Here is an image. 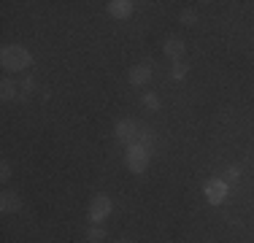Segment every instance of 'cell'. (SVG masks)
I'll return each mask as SVG.
<instances>
[{
    "mask_svg": "<svg viewBox=\"0 0 254 243\" xmlns=\"http://www.w3.org/2000/svg\"><path fill=\"white\" fill-rule=\"evenodd\" d=\"M203 192H205V200H208L211 205H219V203H225V200H227L230 184H227V181L214 179V181H208V184L203 186Z\"/></svg>",
    "mask_w": 254,
    "mask_h": 243,
    "instance_id": "cell-5",
    "label": "cell"
},
{
    "mask_svg": "<svg viewBox=\"0 0 254 243\" xmlns=\"http://www.w3.org/2000/svg\"><path fill=\"white\" fill-rule=\"evenodd\" d=\"M16 92H19V87H16L14 78H3V81H0V97H3V100H14Z\"/></svg>",
    "mask_w": 254,
    "mask_h": 243,
    "instance_id": "cell-10",
    "label": "cell"
},
{
    "mask_svg": "<svg viewBox=\"0 0 254 243\" xmlns=\"http://www.w3.org/2000/svg\"><path fill=\"white\" fill-rule=\"evenodd\" d=\"M8 179H11V165L3 162V165H0V181H8Z\"/></svg>",
    "mask_w": 254,
    "mask_h": 243,
    "instance_id": "cell-17",
    "label": "cell"
},
{
    "mask_svg": "<svg viewBox=\"0 0 254 243\" xmlns=\"http://www.w3.org/2000/svg\"><path fill=\"white\" fill-rule=\"evenodd\" d=\"M127 78H130V84L132 87H146L149 84V78H152V68L149 65H132L130 73H127Z\"/></svg>",
    "mask_w": 254,
    "mask_h": 243,
    "instance_id": "cell-6",
    "label": "cell"
},
{
    "mask_svg": "<svg viewBox=\"0 0 254 243\" xmlns=\"http://www.w3.org/2000/svg\"><path fill=\"white\" fill-rule=\"evenodd\" d=\"M141 103H143L146 108H152V111H157V108H160V97H157L154 92H146V95L141 97Z\"/></svg>",
    "mask_w": 254,
    "mask_h": 243,
    "instance_id": "cell-13",
    "label": "cell"
},
{
    "mask_svg": "<svg viewBox=\"0 0 254 243\" xmlns=\"http://www.w3.org/2000/svg\"><path fill=\"white\" fill-rule=\"evenodd\" d=\"M141 146H146L149 151H154V130H149V127H141V135H138V141Z\"/></svg>",
    "mask_w": 254,
    "mask_h": 243,
    "instance_id": "cell-11",
    "label": "cell"
},
{
    "mask_svg": "<svg viewBox=\"0 0 254 243\" xmlns=\"http://www.w3.org/2000/svg\"><path fill=\"white\" fill-rule=\"evenodd\" d=\"M111 214V197L106 194H95L92 203H89V222L92 224H103Z\"/></svg>",
    "mask_w": 254,
    "mask_h": 243,
    "instance_id": "cell-3",
    "label": "cell"
},
{
    "mask_svg": "<svg viewBox=\"0 0 254 243\" xmlns=\"http://www.w3.org/2000/svg\"><path fill=\"white\" fill-rule=\"evenodd\" d=\"M149 160H152V151L141 143H130L127 146V154H125V162L132 173H143L149 168Z\"/></svg>",
    "mask_w": 254,
    "mask_h": 243,
    "instance_id": "cell-2",
    "label": "cell"
},
{
    "mask_svg": "<svg viewBox=\"0 0 254 243\" xmlns=\"http://www.w3.org/2000/svg\"><path fill=\"white\" fill-rule=\"evenodd\" d=\"M33 87H35V81H33V78H30V76H27L25 81H22V89H25V92H30V89H33Z\"/></svg>",
    "mask_w": 254,
    "mask_h": 243,
    "instance_id": "cell-18",
    "label": "cell"
},
{
    "mask_svg": "<svg viewBox=\"0 0 254 243\" xmlns=\"http://www.w3.org/2000/svg\"><path fill=\"white\" fill-rule=\"evenodd\" d=\"M122 243H130V241H122Z\"/></svg>",
    "mask_w": 254,
    "mask_h": 243,
    "instance_id": "cell-19",
    "label": "cell"
},
{
    "mask_svg": "<svg viewBox=\"0 0 254 243\" xmlns=\"http://www.w3.org/2000/svg\"><path fill=\"white\" fill-rule=\"evenodd\" d=\"M0 65L11 73L27 70L30 65H33V54H30L25 46H3V52H0Z\"/></svg>",
    "mask_w": 254,
    "mask_h": 243,
    "instance_id": "cell-1",
    "label": "cell"
},
{
    "mask_svg": "<svg viewBox=\"0 0 254 243\" xmlns=\"http://www.w3.org/2000/svg\"><path fill=\"white\" fill-rule=\"evenodd\" d=\"M179 19L184 22V24H195V22H197V14H195V11H181Z\"/></svg>",
    "mask_w": 254,
    "mask_h": 243,
    "instance_id": "cell-15",
    "label": "cell"
},
{
    "mask_svg": "<svg viewBox=\"0 0 254 243\" xmlns=\"http://www.w3.org/2000/svg\"><path fill=\"white\" fill-rule=\"evenodd\" d=\"M114 135H117L122 143H135L138 135H141V124L132 122V119H119L117 127H114Z\"/></svg>",
    "mask_w": 254,
    "mask_h": 243,
    "instance_id": "cell-4",
    "label": "cell"
},
{
    "mask_svg": "<svg viewBox=\"0 0 254 243\" xmlns=\"http://www.w3.org/2000/svg\"><path fill=\"white\" fill-rule=\"evenodd\" d=\"M238 176H241V170L235 168V165H230V168L225 170V179H227V181H238Z\"/></svg>",
    "mask_w": 254,
    "mask_h": 243,
    "instance_id": "cell-16",
    "label": "cell"
},
{
    "mask_svg": "<svg viewBox=\"0 0 254 243\" xmlns=\"http://www.w3.org/2000/svg\"><path fill=\"white\" fill-rule=\"evenodd\" d=\"M22 208V197L16 192H3L0 194V211L3 214H16Z\"/></svg>",
    "mask_w": 254,
    "mask_h": 243,
    "instance_id": "cell-8",
    "label": "cell"
},
{
    "mask_svg": "<svg viewBox=\"0 0 254 243\" xmlns=\"http://www.w3.org/2000/svg\"><path fill=\"white\" fill-rule=\"evenodd\" d=\"M184 41H181V38H168L165 41V54H168V57H171V60H176V62H179V57H181V54H184Z\"/></svg>",
    "mask_w": 254,
    "mask_h": 243,
    "instance_id": "cell-9",
    "label": "cell"
},
{
    "mask_svg": "<svg viewBox=\"0 0 254 243\" xmlns=\"http://www.w3.org/2000/svg\"><path fill=\"white\" fill-rule=\"evenodd\" d=\"M187 70H190V65L179 60V62L173 65V78H184V76H187Z\"/></svg>",
    "mask_w": 254,
    "mask_h": 243,
    "instance_id": "cell-14",
    "label": "cell"
},
{
    "mask_svg": "<svg viewBox=\"0 0 254 243\" xmlns=\"http://www.w3.org/2000/svg\"><path fill=\"white\" fill-rule=\"evenodd\" d=\"M103 238H106V227L92 224V227H89V233H87V241H89V243H100Z\"/></svg>",
    "mask_w": 254,
    "mask_h": 243,
    "instance_id": "cell-12",
    "label": "cell"
},
{
    "mask_svg": "<svg viewBox=\"0 0 254 243\" xmlns=\"http://www.w3.org/2000/svg\"><path fill=\"white\" fill-rule=\"evenodd\" d=\"M106 11L114 19H127V16L132 14V3L130 0H111V3L106 5Z\"/></svg>",
    "mask_w": 254,
    "mask_h": 243,
    "instance_id": "cell-7",
    "label": "cell"
}]
</instances>
